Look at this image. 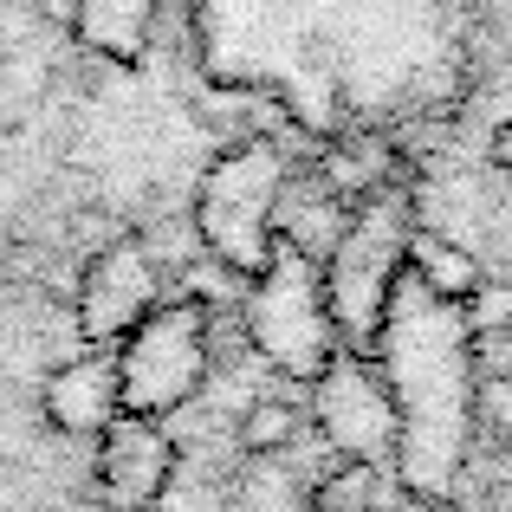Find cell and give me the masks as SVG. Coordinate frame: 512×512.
Returning <instances> with one entry per match:
<instances>
[{
  "instance_id": "3",
  "label": "cell",
  "mask_w": 512,
  "mask_h": 512,
  "mask_svg": "<svg viewBox=\"0 0 512 512\" xmlns=\"http://www.w3.org/2000/svg\"><path fill=\"white\" fill-rule=\"evenodd\" d=\"M286 195H292V156L279 130H240L201 169L195 195H188V234L227 286H253L266 260L279 253Z\"/></svg>"
},
{
  "instance_id": "2",
  "label": "cell",
  "mask_w": 512,
  "mask_h": 512,
  "mask_svg": "<svg viewBox=\"0 0 512 512\" xmlns=\"http://www.w3.org/2000/svg\"><path fill=\"white\" fill-rule=\"evenodd\" d=\"M78 350L72 286L0 214V512H98L91 448L46 415V383Z\"/></svg>"
},
{
  "instance_id": "12",
  "label": "cell",
  "mask_w": 512,
  "mask_h": 512,
  "mask_svg": "<svg viewBox=\"0 0 512 512\" xmlns=\"http://www.w3.org/2000/svg\"><path fill=\"white\" fill-rule=\"evenodd\" d=\"M305 512H383V474L363 461H338L312 474L305 487Z\"/></svg>"
},
{
  "instance_id": "8",
  "label": "cell",
  "mask_w": 512,
  "mask_h": 512,
  "mask_svg": "<svg viewBox=\"0 0 512 512\" xmlns=\"http://www.w3.org/2000/svg\"><path fill=\"white\" fill-rule=\"evenodd\" d=\"M182 474V441L163 422L117 415L111 435L91 448V506L98 512H163Z\"/></svg>"
},
{
  "instance_id": "15",
  "label": "cell",
  "mask_w": 512,
  "mask_h": 512,
  "mask_svg": "<svg viewBox=\"0 0 512 512\" xmlns=\"http://www.w3.org/2000/svg\"><path fill=\"white\" fill-rule=\"evenodd\" d=\"M487 156H493V169H506V175H512V117H506V124H500V130H493V143H487Z\"/></svg>"
},
{
  "instance_id": "5",
  "label": "cell",
  "mask_w": 512,
  "mask_h": 512,
  "mask_svg": "<svg viewBox=\"0 0 512 512\" xmlns=\"http://www.w3.org/2000/svg\"><path fill=\"white\" fill-rule=\"evenodd\" d=\"M234 325H240V344L266 363V376L292 389H312L331 363L344 357V338L331 325V305H325V273H318L312 253H299L292 240H279V253L266 260V273L253 286H240L234 299Z\"/></svg>"
},
{
  "instance_id": "1",
  "label": "cell",
  "mask_w": 512,
  "mask_h": 512,
  "mask_svg": "<svg viewBox=\"0 0 512 512\" xmlns=\"http://www.w3.org/2000/svg\"><path fill=\"white\" fill-rule=\"evenodd\" d=\"M182 52L240 130L389 143L441 98L454 0H182Z\"/></svg>"
},
{
  "instance_id": "9",
  "label": "cell",
  "mask_w": 512,
  "mask_h": 512,
  "mask_svg": "<svg viewBox=\"0 0 512 512\" xmlns=\"http://www.w3.org/2000/svg\"><path fill=\"white\" fill-rule=\"evenodd\" d=\"M312 422L344 461H363V467H376V454H389L396 435H402L396 396H389L383 370H370V363L350 357V350L312 383Z\"/></svg>"
},
{
  "instance_id": "10",
  "label": "cell",
  "mask_w": 512,
  "mask_h": 512,
  "mask_svg": "<svg viewBox=\"0 0 512 512\" xmlns=\"http://www.w3.org/2000/svg\"><path fill=\"white\" fill-rule=\"evenodd\" d=\"M46 415H52V428H59L65 441L98 448V441L111 435V422L124 415L117 409V363H111V350H78V357L46 383Z\"/></svg>"
},
{
  "instance_id": "13",
  "label": "cell",
  "mask_w": 512,
  "mask_h": 512,
  "mask_svg": "<svg viewBox=\"0 0 512 512\" xmlns=\"http://www.w3.org/2000/svg\"><path fill=\"white\" fill-rule=\"evenodd\" d=\"M467 422H474V435L487 441L493 454H512V376L506 370L480 376V383L467 389Z\"/></svg>"
},
{
  "instance_id": "14",
  "label": "cell",
  "mask_w": 512,
  "mask_h": 512,
  "mask_svg": "<svg viewBox=\"0 0 512 512\" xmlns=\"http://www.w3.org/2000/svg\"><path fill=\"white\" fill-rule=\"evenodd\" d=\"M461 318H467L474 338H506L512 331V279H480V286L467 292Z\"/></svg>"
},
{
  "instance_id": "6",
  "label": "cell",
  "mask_w": 512,
  "mask_h": 512,
  "mask_svg": "<svg viewBox=\"0 0 512 512\" xmlns=\"http://www.w3.org/2000/svg\"><path fill=\"white\" fill-rule=\"evenodd\" d=\"M214 266L201 253H175L163 240L143 234H111L98 253H85V266L72 273V331L85 350H117L143 318L175 292H201L208 299ZM221 279V273H214Z\"/></svg>"
},
{
  "instance_id": "11",
  "label": "cell",
  "mask_w": 512,
  "mask_h": 512,
  "mask_svg": "<svg viewBox=\"0 0 512 512\" xmlns=\"http://www.w3.org/2000/svg\"><path fill=\"white\" fill-rule=\"evenodd\" d=\"M409 273L435 305H467V292L487 279L461 240H441V234H409Z\"/></svg>"
},
{
  "instance_id": "4",
  "label": "cell",
  "mask_w": 512,
  "mask_h": 512,
  "mask_svg": "<svg viewBox=\"0 0 512 512\" xmlns=\"http://www.w3.org/2000/svg\"><path fill=\"white\" fill-rule=\"evenodd\" d=\"M111 363H117V409L130 422L175 428L214 383V363H221V299L175 292L111 350Z\"/></svg>"
},
{
  "instance_id": "7",
  "label": "cell",
  "mask_w": 512,
  "mask_h": 512,
  "mask_svg": "<svg viewBox=\"0 0 512 512\" xmlns=\"http://www.w3.org/2000/svg\"><path fill=\"white\" fill-rule=\"evenodd\" d=\"M409 266V221H402V201L376 195L363 201L357 214L344 221V234L331 240L325 253V305H331V325H338L344 344H376L383 338V318L389 299H396V279Z\"/></svg>"
}]
</instances>
